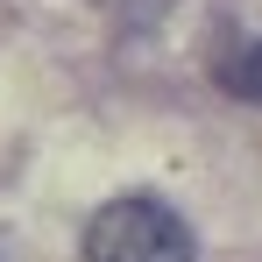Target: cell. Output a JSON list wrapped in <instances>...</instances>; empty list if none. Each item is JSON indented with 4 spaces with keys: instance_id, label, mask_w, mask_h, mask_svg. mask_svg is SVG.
I'll list each match as a JSON object with an SVG mask.
<instances>
[{
    "instance_id": "1",
    "label": "cell",
    "mask_w": 262,
    "mask_h": 262,
    "mask_svg": "<svg viewBox=\"0 0 262 262\" xmlns=\"http://www.w3.org/2000/svg\"><path fill=\"white\" fill-rule=\"evenodd\" d=\"M85 262H191V227L163 199H114L85 227Z\"/></svg>"
},
{
    "instance_id": "2",
    "label": "cell",
    "mask_w": 262,
    "mask_h": 262,
    "mask_svg": "<svg viewBox=\"0 0 262 262\" xmlns=\"http://www.w3.org/2000/svg\"><path fill=\"white\" fill-rule=\"evenodd\" d=\"M213 78L234 92V99L262 106V43H255V36H234V43H220V57H213Z\"/></svg>"
}]
</instances>
